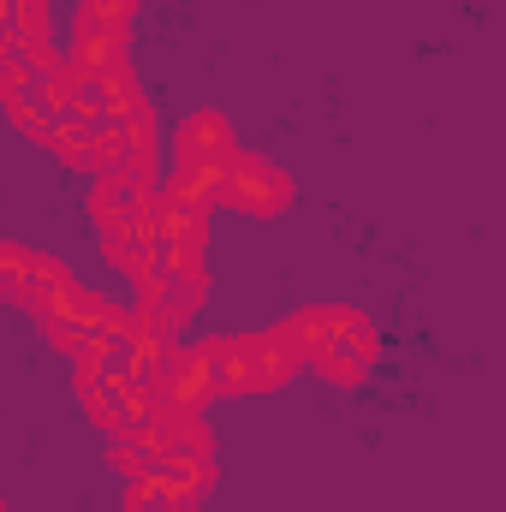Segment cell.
I'll return each mask as SVG.
<instances>
[{"label": "cell", "instance_id": "obj_1", "mask_svg": "<svg viewBox=\"0 0 506 512\" xmlns=\"http://www.w3.org/2000/svg\"><path fill=\"white\" fill-rule=\"evenodd\" d=\"M203 346L215 352L221 393H268V387H286L292 370L304 364L280 328H268V334H221V340H203Z\"/></svg>", "mask_w": 506, "mask_h": 512}, {"label": "cell", "instance_id": "obj_2", "mask_svg": "<svg viewBox=\"0 0 506 512\" xmlns=\"http://www.w3.org/2000/svg\"><path fill=\"white\" fill-rule=\"evenodd\" d=\"M280 334L292 340V352H298L304 364H316V358H328V352H364L370 364L381 358V340H376V328H370V316H358V310H346V304L298 310L292 322H280Z\"/></svg>", "mask_w": 506, "mask_h": 512}, {"label": "cell", "instance_id": "obj_3", "mask_svg": "<svg viewBox=\"0 0 506 512\" xmlns=\"http://www.w3.org/2000/svg\"><path fill=\"white\" fill-rule=\"evenodd\" d=\"M203 292H209V274L203 268H149L137 280V316L155 322L161 334H179L197 310H203Z\"/></svg>", "mask_w": 506, "mask_h": 512}, {"label": "cell", "instance_id": "obj_4", "mask_svg": "<svg viewBox=\"0 0 506 512\" xmlns=\"http://www.w3.org/2000/svg\"><path fill=\"white\" fill-rule=\"evenodd\" d=\"M0 286H6L12 304H24V310H36V316H54V310L72 298L78 280H72L60 262H48V256L24 251V245H6V251H0Z\"/></svg>", "mask_w": 506, "mask_h": 512}, {"label": "cell", "instance_id": "obj_5", "mask_svg": "<svg viewBox=\"0 0 506 512\" xmlns=\"http://www.w3.org/2000/svg\"><path fill=\"white\" fill-rule=\"evenodd\" d=\"M155 399L161 405H185V411H203L209 399H221V370H215V352L209 346H173L161 376H155Z\"/></svg>", "mask_w": 506, "mask_h": 512}, {"label": "cell", "instance_id": "obj_6", "mask_svg": "<svg viewBox=\"0 0 506 512\" xmlns=\"http://www.w3.org/2000/svg\"><path fill=\"white\" fill-rule=\"evenodd\" d=\"M292 203V179L274 167V161H262V155H233V167H227V209H245V215H280Z\"/></svg>", "mask_w": 506, "mask_h": 512}, {"label": "cell", "instance_id": "obj_7", "mask_svg": "<svg viewBox=\"0 0 506 512\" xmlns=\"http://www.w3.org/2000/svg\"><path fill=\"white\" fill-rule=\"evenodd\" d=\"M155 203H161L155 179H143V173H96L90 221H96L102 233H120V227H131V221H143Z\"/></svg>", "mask_w": 506, "mask_h": 512}, {"label": "cell", "instance_id": "obj_8", "mask_svg": "<svg viewBox=\"0 0 506 512\" xmlns=\"http://www.w3.org/2000/svg\"><path fill=\"white\" fill-rule=\"evenodd\" d=\"M155 441H161L167 459H215V441H209L203 417L185 411V405H161L155 399Z\"/></svg>", "mask_w": 506, "mask_h": 512}, {"label": "cell", "instance_id": "obj_9", "mask_svg": "<svg viewBox=\"0 0 506 512\" xmlns=\"http://www.w3.org/2000/svg\"><path fill=\"white\" fill-rule=\"evenodd\" d=\"M72 72L78 78H114L126 72V30H72Z\"/></svg>", "mask_w": 506, "mask_h": 512}, {"label": "cell", "instance_id": "obj_10", "mask_svg": "<svg viewBox=\"0 0 506 512\" xmlns=\"http://www.w3.org/2000/svg\"><path fill=\"white\" fill-rule=\"evenodd\" d=\"M233 131L221 114H191L185 126L173 131V161H233Z\"/></svg>", "mask_w": 506, "mask_h": 512}, {"label": "cell", "instance_id": "obj_11", "mask_svg": "<svg viewBox=\"0 0 506 512\" xmlns=\"http://www.w3.org/2000/svg\"><path fill=\"white\" fill-rule=\"evenodd\" d=\"M48 149L66 161V167H102V126L96 120H84V114H66L60 126H54V137H48Z\"/></svg>", "mask_w": 506, "mask_h": 512}, {"label": "cell", "instance_id": "obj_12", "mask_svg": "<svg viewBox=\"0 0 506 512\" xmlns=\"http://www.w3.org/2000/svg\"><path fill=\"white\" fill-rule=\"evenodd\" d=\"M131 12H137V0H84L78 6V24L84 30H126Z\"/></svg>", "mask_w": 506, "mask_h": 512}, {"label": "cell", "instance_id": "obj_13", "mask_svg": "<svg viewBox=\"0 0 506 512\" xmlns=\"http://www.w3.org/2000/svg\"><path fill=\"white\" fill-rule=\"evenodd\" d=\"M316 370L340 387H358L370 376V358H364V352H328V358H316Z\"/></svg>", "mask_w": 506, "mask_h": 512}]
</instances>
